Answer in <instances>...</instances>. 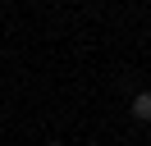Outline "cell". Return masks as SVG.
I'll use <instances>...</instances> for the list:
<instances>
[{
  "mask_svg": "<svg viewBox=\"0 0 151 146\" xmlns=\"http://www.w3.org/2000/svg\"><path fill=\"white\" fill-rule=\"evenodd\" d=\"M133 119L137 123H151V91H137L133 96Z\"/></svg>",
  "mask_w": 151,
  "mask_h": 146,
  "instance_id": "6da1fadb",
  "label": "cell"
},
{
  "mask_svg": "<svg viewBox=\"0 0 151 146\" xmlns=\"http://www.w3.org/2000/svg\"><path fill=\"white\" fill-rule=\"evenodd\" d=\"M46 146H64V142H46Z\"/></svg>",
  "mask_w": 151,
  "mask_h": 146,
  "instance_id": "7a4b0ae2",
  "label": "cell"
}]
</instances>
